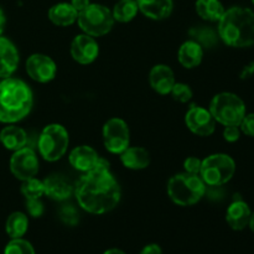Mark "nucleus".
<instances>
[{"instance_id": "obj_1", "label": "nucleus", "mask_w": 254, "mask_h": 254, "mask_svg": "<svg viewBox=\"0 0 254 254\" xmlns=\"http://www.w3.org/2000/svg\"><path fill=\"white\" fill-rule=\"evenodd\" d=\"M73 195L82 210L92 215H104L119 205L122 189L108 161L101 158L92 170L83 173L74 184Z\"/></svg>"}, {"instance_id": "obj_2", "label": "nucleus", "mask_w": 254, "mask_h": 254, "mask_svg": "<svg viewBox=\"0 0 254 254\" xmlns=\"http://www.w3.org/2000/svg\"><path fill=\"white\" fill-rule=\"evenodd\" d=\"M34 107V93L26 82L15 77L0 81V123L14 124L26 118Z\"/></svg>"}, {"instance_id": "obj_3", "label": "nucleus", "mask_w": 254, "mask_h": 254, "mask_svg": "<svg viewBox=\"0 0 254 254\" xmlns=\"http://www.w3.org/2000/svg\"><path fill=\"white\" fill-rule=\"evenodd\" d=\"M218 37L227 46L246 49L254 45V11L250 7L226 9L218 21Z\"/></svg>"}, {"instance_id": "obj_4", "label": "nucleus", "mask_w": 254, "mask_h": 254, "mask_svg": "<svg viewBox=\"0 0 254 254\" xmlns=\"http://www.w3.org/2000/svg\"><path fill=\"white\" fill-rule=\"evenodd\" d=\"M166 189L170 200L183 207L196 205L206 193V184L201 176L185 171L170 178Z\"/></svg>"}, {"instance_id": "obj_5", "label": "nucleus", "mask_w": 254, "mask_h": 254, "mask_svg": "<svg viewBox=\"0 0 254 254\" xmlns=\"http://www.w3.org/2000/svg\"><path fill=\"white\" fill-rule=\"evenodd\" d=\"M216 123L223 127L237 126L240 127L247 114L246 103L240 96L232 92H221L217 93L210 102V108Z\"/></svg>"}, {"instance_id": "obj_6", "label": "nucleus", "mask_w": 254, "mask_h": 254, "mask_svg": "<svg viewBox=\"0 0 254 254\" xmlns=\"http://www.w3.org/2000/svg\"><path fill=\"white\" fill-rule=\"evenodd\" d=\"M69 145V134L64 126L49 124L41 130L37 140V150L44 160L54 163L64 158Z\"/></svg>"}, {"instance_id": "obj_7", "label": "nucleus", "mask_w": 254, "mask_h": 254, "mask_svg": "<svg viewBox=\"0 0 254 254\" xmlns=\"http://www.w3.org/2000/svg\"><path fill=\"white\" fill-rule=\"evenodd\" d=\"M235 173L236 161L228 154H211L201 163L200 176L208 186H222L230 183Z\"/></svg>"}, {"instance_id": "obj_8", "label": "nucleus", "mask_w": 254, "mask_h": 254, "mask_svg": "<svg viewBox=\"0 0 254 254\" xmlns=\"http://www.w3.org/2000/svg\"><path fill=\"white\" fill-rule=\"evenodd\" d=\"M112 10L102 4H91L78 12L77 24L83 34L92 37H101L109 34L114 26Z\"/></svg>"}, {"instance_id": "obj_9", "label": "nucleus", "mask_w": 254, "mask_h": 254, "mask_svg": "<svg viewBox=\"0 0 254 254\" xmlns=\"http://www.w3.org/2000/svg\"><path fill=\"white\" fill-rule=\"evenodd\" d=\"M104 148L111 154L121 155L130 146V130L124 119L113 117L104 123L102 129Z\"/></svg>"}, {"instance_id": "obj_10", "label": "nucleus", "mask_w": 254, "mask_h": 254, "mask_svg": "<svg viewBox=\"0 0 254 254\" xmlns=\"http://www.w3.org/2000/svg\"><path fill=\"white\" fill-rule=\"evenodd\" d=\"M10 171L20 181L35 178L39 173L40 161L36 151L30 146L14 151L10 158Z\"/></svg>"}, {"instance_id": "obj_11", "label": "nucleus", "mask_w": 254, "mask_h": 254, "mask_svg": "<svg viewBox=\"0 0 254 254\" xmlns=\"http://www.w3.org/2000/svg\"><path fill=\"white\" fill-rule=\"evenodd\" d=\"M185 124L191 133L198 136H210L216 129V121L211 112L197 104H192L188 109Z\"/></svg>"}, {"instance_id": "obj_12", "label": "nucleus", "mask_w": 254, "mask_h": 254, "mask_svg": "<svg viewBox=\"0 0 254 254\" xmlns=\"http://www.w3.org/2000/svg\"><path fill=\"white\" fill-rule=\"evenodd\" d=\"M25 68L30 78L39 83H49L57 73L56 62L45 54H32L29 56Z\"/></svg>"}, {"instance_id": "obj_13", "label": "nucleus", "mask_w": 254, "mask_h": 254, "mask_svg": "<svg viewBox=\"0 0 254 254\" xmlns=\"http://www.w3.org/2000/svg\"><path fill=\"white\" fill-rule=\"evenodd\" d=\"M71 56L77 64H91L99 55V45L94 37L87 34H79L74 36L71 42Z\"/></svg>"}, {"instance_id": "obj_14", "label": "nucleus", "mask_w": 254, "mask_h": 254, "mask_svg": "<svg viewBox=\"0 0 254 254\" xmlns=\"http://www.w3.org/2000/svg\"><path fill=\"white\" fill-rule=\"evenodd\" d=\"M20 56L16 46L7 37L0 36V78L12 77L19 67Z\"/></svg>"}, {"instance_id": "obj_15", "label": "nucleus", "mask_w": 254, "mask_h": 254, "mask_svg": "<svg viewBox=\"0 0 254 254\" xmlns=\"http://www.w3.org/2000/svg\"><path fill=\"white\" fill-rule=\"evenodd\" d=\"M251 216L250 205L242 198H235L226 211V222L233 231H243L250 225Z\"/></svg>"}, {"instance_id": "obj_16", "label": "nucleus", "mask_w": 254, "mask_h": 254, "mask_svg": "<svg viewBox=\"0 0 254 254\" xmlns=\"http://www.w3.org/2000/svg\"><path fill=\"white\" fill-rule=\"evenodd\" d=\"M175 82V74H174V71L168 64H155L150 69L149 83H150V87L156 93L161 94V96L170 94Z\"/></svg>"}, {"instance_id": "obj_17", "label": "nucleus", "mask_w": 254, "mask_h": 254, "mask_svg": "<svg viewBox=\"0 0 254 254\" xmlns=\"http://www.w3.org/2000/svg\"><path fill=\"white\" fill-rule=\"evenodd\" d=\"M45 186V195L55 201H64L73 195L74 185H72L71 181L67 180L62 175H54L47 176L44 179Z\"/></svg>"}, {"instance_id": "obj_18", "label": "nucleus", "mask_w": 254, "mask_h": 254, "mask_svg": "<svg viewBox=\"0 0 254 254\" xmlns=\"http://www.w3.org/2000/svg\"><path fill=\"white\" fill-rule=\"evenodd\" d=\"M101 156L89 145H79L72 149L68 154V161L76 170L87 173L98 164Z\"/></svg>"}, {"instance_id": "obj_19", "label": "nucleus", "mask_w": 254, "mask_h": 254, "mask_svg": "<svg viewBox=\"0 0 254 254\" xmlns=\"http://www.w3.org/2000/svg\"><path fill=\"white\" fill-rule=\"evenodd\" d=\"M139 11L150 20L161 21L173 14V0H136Z\"/></svg>"}, {"instance_id": "obj_20", "label": "nucleus", "mask_w": 254, "mask_h": 254, "mask_svg": "<svg viewBox=\"0 0 254 254\" xmlns=\"http://www.w3.org/2000/svg\"><path fill=\"white\" fill-rule=\"evenodd\" d=\"M179 62L188 69L196 68L203 60V47L195 40H188L183 42L178 52Z\"/></svg>"}, {"instance_id": "obj_21", "label": "nucleus", "mask_w": 254, "mask_h": 254, "mask_svg": "<svg viewBox=\"0 0 254 254\" xmlns=\"http://www.w3.org/2000/svg\"><path fill=\"white\" fill-rule=\"evenodd\" d=\"M119 156L124 168L130 170H144L150 165V154L143 146H128Z\"/></svg>"}, {"instance_id": "obj_22", "label": "nucleus", "mask_w": 254, "mask_h": 254, "mask_svg": "<svg viewBox=\"0 0 254 254\" xmlns=\"http://www.w3.org/2000/svg\"><path fill=\"white\" fill-rule=\"evenodd\" d=\"M27 141H29V138H27L26 131L14 124H9L0 130V143L7 150L16 151L25 148L27 145Z\"/></svg>"}, {"instance_id": "obj_23", "label": "nucleus", "mask_w": 254, "mask_h": 254, "mask_svg": "<svg viewBox=\"0 0 254 254\" xmlns=\"http://www.w3.org/2000/svg\"><path fill=\"white\" fill-rule=\"evenodd\" d=\"M78 12L71 5V2H59L49 10V19L56 26L67 27L77 22Z\"/></svg>"}, {"instance_id": "obj_24", "label": "nucleus", "mask_w": 254, "mask_h": 254, "mask_svg": "<svg viewBox=\"0 0 254 254\" xmlns=\"http://www.w3.org/2000/svg\"><path fill=\"white\" fill-rule=\"evenodd\" d=\"M196 12L202 20L211 22H218L226 9L220 0H196Z\"/></svg>"}, {"instance_id": "obj_25", "label": "nucleus", "mask_w": 254, "mask_h": 254, "mask_svg": "<svg viewBox=\"0 0 254 254\" xmlns=\"http://www.w3.org/2000/svg\"><path fill=\"white\" fill-rule=\"evenodd\" d=\"M29 228V218L27 215L20 211H15L7 217L5 223V231L10 238H22Z\"/></svg>"}, {"instance_id": "obj_26", "label": "nucleus", "mask_w": 254, "mask_h": 254, "mask_svg": "<svg viewBox=\"0 0 254 254\" xmlns=\"http://www.w3.org/2000/svg\"><path fill=\"white\" fill-rule=\"evenodd\" d=\"M138 12L139 7L136 0H118V2L112 9L114 21L122 22V24L130 22L138 15Z\"/></svg>"}, {"instance_id": "obj_27", "label": "nucleus", "mask_w": 254, "mask_h": 254, "mask_svg": "<svg viewBox=\"0 0 254 254\" xmlns=\"http://www.w3.org/2000/svg\"><path fill=\"white\" fill-rule=\"evenodd\" d=\"M192 40L201 45L203 49H211L215 46L218 41V34L213 29L207 26H200V27H193L190 31Z\"/></svg>"}, {"instance_id": "obj_28", "label": "nucleus", "mask_w": 254, "mask_h": 254, "mask_svg": "<svg viewBox=\"0 0 254 254\" xmlns=\"http://www.w3.org/2000/svg\"><path fill=\"white\" fill-rule=\"evenodd\" d=\"M20 191H21L25 200H27V198H41L45 195L44 181L37 179L36 176L22 181Z\"/></svg>"}, {"instance_id": "obj_29", "label": "nucleus", "mask_w": 254, "mask_h": 254, "mask_svg": "<svg viewBox=\"0 0 254 254\" xmlns=\"http://www.w3.org/2000/svg\"><path fill=\"white\" fill-rule=\"evenodd\" d=\"M4 254H36L34 247L29 241L24 238H12L5 246Z\"/></svg>"}, {"instance_id": "obj_30", "label": "nucleus", "mask_w": 254, "mask_h": 254, "mask_svg": "<svg viewBox=\"0 0 254 254\" xmlns=\"http://www.w3.org/2000/svg\"><path fill=\"white\" fill-rule=\"evenodd\" d=\"M170 94L174 101L179 102V103H188L192 98L193 92L189 84L183 83V82H175Z\"/></svg>"}, {"instance_id": "obj_31", "label": "nucleus", "mask_w": 254, "mask_h": 254, "mask_svg": "<svg viewBox=\"0 0 254 254\" xmlns=\"http://www.w3.org/2000/svg\"><path fill=\"white\" fill-rule=\"evenodd\" d=\"M60 218L67 226H76L79 221V215L72 205H66L60 211Z\"/></svg>"}, {"instance_id": "obj_32", "label": "nucleus", "mask_w": 254, "mask_h": 254, "mask_svg": "<svg viewBox=\"0 0 254 254\" xmlns=\"http://www.w3.org/2000/svg\"><path fill=\"white\" fill-rule=\"evenodd\" d=\"M25 207H26L29 216L34 218H39L44 215L45 207L41 198H27L25 201Z\"/></svg>"}, {"instance_id": "obj_33", "label": "nucleus", "mask_w": 254, "mask_h": 254, "mask_svg": "<svg viewBox=\"0 0 254 254\" xmlns=\"http://www.w3.org/2000/svg\"><path fill=\"white\" fill-rule=\"evenodd\" d=\"M240 128L242 134L254 138V113H247L241 122Z\"/></svg>"}, {"instance_id": "obj_34", "label": "nucleus", "mask_w": 254, "mask_h": 254, "mask_svg": "<svg viewBox=\"0 0 254 254\" xmlns=\"http://www.w3.org/2000/svg\"><path fill=\"white\" fill-rule=\"evenodd\" d=\"M201 163H202L201 159L196 158V156H189V158L185 159V161H184V169H185V173L200 175Z\"/></svg>"}, {"instance_id": "obj_35", "label": "nucleus", "mask_w": 254, "mask_h": 254, "mask_svg": "<svg viewBox=\"0 0 254 254\" xmlns=\"http://www.w3.org/2000/svg\"><path fill=\"white\" fill-rule=\"evenodd\" d=\"M241 134H242V131H241L240 127L237 126H228L223 129V138L228 143H236V141L240 140Z\"/></svg>"}, {"instance_id": "obj_36", "label": "nucleus", "mask_w": 254, "mask_h": 254, "mask_svg": "<svg viewBox=\"0 0 254 254\" xmlns=\"http://www.w3.org/2000/svg\"><path fill=\"white\" fill-rule=\"evenodd\" d=\"M140 254H163L161 247L156 243H150V245H146L143 250L140 251Z\"/></svg>"}, {"instance_id": "obj_37", "label": "nucleus", "mask_w": 254, "mask_h": 254, "mask_svg": "<svg viewBox=\"0 0 254 254\" xmlns=\"http://www.w3.org/2000/svg\"><path fill=\"white\" fill-rule=\"evenodd\" d=\"M91 4V0H71V5L77 10V12H81Z\"/></svg>"}, {"instance_id": "obj_38", "label": "nucleus", "mask_w": 254, "mask_h": 254, "mask_svg": "<svg viewBox=\"0 0 254 254\" xmlns=\"http://www.w3.org/2000/svg\"><path fill=\"white\" fill-rule=\"evenodd\" d=\"M5 25H6V17H5V14L4 11H2V9L0 7V36H1V34L4 32Z\"/></svg>"}, {"instance_id": "obj_39", "label": "nucleus", "mask_w": 254, "mask_h": 254, "mask_svg": "<svg viewBox=\"0 0 254 254\" xmlns=\"http://www.w3.org/2000/svg\"><path fill=\"white\" fill-rule=\"evenodd\" d=\"M103 254H127V253H124L123 251L121 250H117V248H111V250H107Z\"/></svg>"}, {"instance_id": "obj_40", "label": "nucleus", "mask_w": 254, "mask_h": 254, "mask_svg": "<svg viewBox=\"0 0 254 254\" xmlns=\"http://www.w3.org/2000/svg\"><path fill=\"white\" fill-rule=\"evenodd\" d=\"M248 227L252 230V232H254V212H252V216H251V220H250V225Z\"/></svg>"}, {"instance_id": "obj_41", "label": "nucleus", "mask_w": 254, "mask_h": 254, "mask_svg": "<svg viewBox=\"0 0 254 254\" xmlns=\"http://www.w3.org/2000/svg\"><path fill=\"white\" fill-rule=\"evenodd\" d=\"M251 1H252V4L254 5V0H251Z\"/></svg>"}]
</instances>
